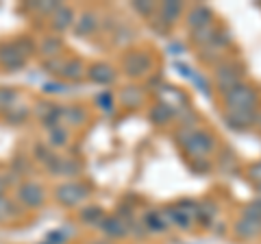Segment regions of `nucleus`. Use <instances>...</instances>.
I'll use <instances>...</instances> for the list:
<instances>
[{
	"label": "nucleus",
	"instance_id": "obj_4",
	"mask_svg": "<svg viewBox=\"0 0 261 244\" xmlns=\"http://www.w3.org/2000/svg\"><path fill=\"white\" fill-rule=\"evenodd\" d=\"M24 39L20 42H11V44H3L0 46V66L7 68V70H18L24 66V61H27L29 53L33 48H24Z\"/></svg>",
	"mask_w": 261,
	"mask_h": 244
},
{
	"label": "nucleus",
	"instance_id": "obj_24",
	"mask_svg": "<svg viewBox=\"0 0 261 244\" xmlns=\"http://www.w3.org/2000/svg\"><path fill=\"white\" fill-rule=\"evenodd\" d=\"M196 214H198L200 223L209 225V223L216 218L218 211H216V205H214V203H200V205H198V211H196Z\"/></svg>",
	"mask_w": 261,
	"mask_h": 244
},
{
	"label": "nucleus",
	"instance_id": "obj_14",
	"mask_svg": "<svg viewBox=\"0 0 261 244\" xmlns=\"http://www.w3.org/2000/svg\"><path fill=\"white\" fill-rule=\"evenodd\" d=\"M218 33H220V31H218L216 22H214V24H209V27H202V29H198V31H192V39H194L196 46L205 48V46H209V44L218 37Z\"/></svg>",
	"mask_w": 261,
	"mask_h": 244
},
{
	"label": "nucleus",
	"instance_id": "obj_25",
	"mask_svg": "<svg viewBox=\"0 0 261 244\" xmlns=\"http://www.w3.org/2000/svg\"><path fill=\"white\" fill-rule=\"evenodd\" d=\"M18 99V92L13 87H0V109H9Z\"/></svg>",
	"mask_w": 261,
	"mask_h": 244
},
{
	"label": "nucleus",
	"instance_id": "obj_7",
	"mask_svg": "<svg viewBox=\"0 0 261 244\" xmlns=\"http://www.w3.org/2000/svg\"><path fill=\"white\" fill-rule=\"evenodd\" d=\"M185 24L190 31H198L202 27H209V24H214V11H211L207 5H196L187 11Z\"/></svg>",
	"mask_w": 261,
	"mask_h": 244
},
{
	"label": "nucleus",
	"instance_id": "obj_32",
	"mask_svg": "<svg viewBox=\"0 0 261 244\" xmlns=\"http://www.w3.org/2000/svg\"><path fill=\"white\" fill-rule=\"evenodd\" d=\"M5 188H7V181L0 177V197H5Z\"/></svg>",
	"mask_w": 261,
	"mask_h": 244
},
{
	"label": "nucleus",
	"instance_id": "obj_15",
	"mask_svg": "<svg viewBox=\"0 0 261 244\" xmlns=\"http://www.w3.org/2000/svg\"><path fill=\"white\" fill-rule=\"evenodd\" d=\"M96 27H98V20H96V13H92V11L81 13V18L74 22V29L79 35H92Z\"/></svg>",
	"mask_w": 261,
	"mask_h": 244
},
{
	"label": "nucleus",
	"instance_id": "obj_1",
	"mask_svg": "<svg viewBox=\"0 0 261 244\" xmlns=\"http://www.w3.org/2000/svg\"><path fill=\"white\" fill-rule=\"evenodd\" d=\"M222 99L226 105V111H257L259 94L252 85L240 83L238 87H233L231 92H226Z\"/></svg>",
	"mask_w": 261,
	"mask_h": 244
},
{
	"label": "nucleus",
	"instance_id": "obj_28",
	"mask_svg": "<svg viewBox=\"0 0 261 244\" xmlns=\"http://www.w3.org/2000/svg\"><path fill=\"white\" fill-rule=\"evenodd\" d=\"M63 118L70 122V125H76V122L81 120H85V111H81L76 107H65L63 109Z\"/></svg>",
	"mask_w": 261,
	"mask_h": 244
},
{
	"label": "nucleus",
	"instance_id": "obj_16",
	"mask_svg": "<svg viewBox=\"0 0 261 244\" xmlns=\"http://www.w3.org/2000/svg\"><path fill=\"white\" fill-rule=\"evenodd\" d=\"M146 231H152V233L168 231L166 214H163V211H150V214L146 216Z\"/></svg>",
	"mask_w": 261,
	"mask_h": 244
},
{
	"label": "nucleus",
	"instance_id": "obj_11",
	"mask_svg": "<svg viewBox=\"0 0 261 244\" xmlns=\"http://www.w3.org/2000/svg\"><path fill=\"white\" fill-rule=\"evenodd\" d=\"M74 22H76L74 9L68 5H59V9L53 13V29L55 31H65V29L74 27Z\"/></svg>",
	"mask_w": 261,
	"mask_h": 244
},
{
	"label": "nucleus",
	"instance_id": "obj_31",
	"mask_svg": "<svg viewBox=\"0 0 261 244\" xmlns=\"http://www.w3.org/2000/svg\"><path fill=\"white\" fill-rule=\"evenodd\" d=\"M63 85H57V83H48L46 85V92H50V94H57V92H63Z\"/></svg>",
	"mask_w": 261,
	"mask_h": 244
},
{
	"label": "nucleus",
	"instance_id": "obj_13",
	"mask_svg": "<svg viewBox=\"0 0 261 244\" xmlns=\"http://www.w3.org/2000/svg\"><path fill=\"white\" fill-rule=\"evenodd\" d=\"M257 111H226V122L231 129H248L255 122Z\"/></svg>",
	"mask_w": 261,
	"mask_h": 244
},
{
	"label": "nucleus",
	"instance_id": "obj_33",
	"mask_svg": "<svg viewBox=\"0 0 261 244\" xmlns=\"http://www.w3.org/2000/svg\"><path fill=\"white\" fill-rule=\"evenodd\" d=\"M94 244H109V242H94Z\"/></svg>",
	"mask_w": 261,
	"mask_h": 244
},
{
	"label": "nucleus",
	"instance_id": "obj_29",
	"mask_svg": "<svg viewBox=\"0 0 261 244\" xmlns=\"http://www.w3.org/2000/svg\"><path fill=\"white\" fill-rule=\"evenodd\" d=\"M96 105L102 111H111L113 109V94L111 92H100V94L96 96Z\"/></svg>",
	"mask_w": 261,
	"mask_h": 244
},
{
	"label": "nucleus",
	"instance_id": "obj_23",
	"mask_svg": "<svg viewBox=\"0 0 261 244\" xmlns=\"http://www.w3.org/2000/svg\"><path fill=\"white\" fill-rule=\"evenodd\" d=\"M102 209L100 207H85L83 211H81V221L83 223H87V225H100V221H102Z\"/></svg>",
	"mask_w": 261,
	"mask_h": 244
},
{
	"label": "nucleus",
	"instance_id": "obj_3",
	"mask_svg": "<svg viewBox=\"0 0 261 244\" xmlns=\"http://www.w3.org/2000/svg\"><path fill=\"white\" fill-rule=\"evenodd\" d=\"M240 83H244V68L235 61H226V63H220L216 68V85L220 89V94H226L231 92L233 87H238Z\"/></svg>",
	"mask_w": 261,
	"mask_h": 244
},
{
	"label": "nucleus",
	"instance_id": "obj_10",
	"mask_svg": "<svg viewBox=\"0 0 261 244\" xmlns=\"http://www.w3.org/2000/svg\"><path fill=\"white\" fill-rule=\"evenodd\" d=\"M233 231H235V235H238L240 240H255L257 235L261 233V223L255 221V218H250V216H242L240 221L235 223Z\"/></svg>",
	"mask_w": 261,
	"mask_h": 244
},
{
	"label": "nucleus",
	"instance_id": "obj_2",
	"mask_svg": "<svg viewBox=\"0 0 261 244\" xmlns=\"http://www.w3.org/2000/svg\"><path fill=\"white\" fill-rule=\"evenodd\" d=\"M181 144H183V149L194 157H205L207 153H211L216 149L214 135L202 131V129H190V131H185L183 137H181Z\"/></svg>",
	"mask_w": 261,
	"mask_h": 244
},
{
	"label": "nucleus",
	"instance_id": "obj_5",
	"mask_svg": "<svg viewBox=\"0 0 261 244\" xmlns=\"http://www.w3.org/2000/svg\"><path fill=\"white\" fill-rule=\"evenodd\" d=\"M87 197H89V188L85 183H76V181H68L55 190V199L65 207H76Z\"/></svg>",
	"mask_w": 261,
	"mask_h": 244
},
{
	"label": "nucleus",
	"instance_id": "obj_20",
	"mask_svg": "<svg viewBox=\"0 0 261 244\" xmlns=\"http://www.w3.org/2000/svg\"><path fill=\"white\" fill-rule=\"evenodd\" d=\"M59 75H61L63 79H81V75H83V61H79V59L63 61Z\"/></svg>",
	"mask_w": 261,
	"mask_h": 244
},
{
	"label": "nucleus",
	"instance_id": "obj_21",
	"mask_svg": "<svg viewBox=\"0 0 261 244\" xmlns=\"http://www.w3.org/2000/svg\"><path fill=\"white\" fill-rule=\"evenodd\" d=\"M170 116H172V107H168L166 103L154 105L152 111H150V118H152L154 125H166V122L170 120Z\"/></svg>",
	"mask_w": 261,
	"mask_h": 244
},
{
	"label": "nucleus",
	"instance_id": "obj_27",
	"mask_svg": "<svg viewBox=\"0 0 261 244\" xmlns=\"http://www.w3.org/2000/svg\"><path fill=\"white\" fill-rule=\"evenodd\" d=\"M11 214H18V209H15L13 201H9L7 197H0V223L9 221Z\"/></svg>",
	"mask_w": 261,
	"mask_h": 244
},
{
	"label": "nucleus",
	"instance_id": "obj_17",
	"mask_svg": "<svg viewBox=\"0 0 261 244\" xmlns=\"http://www.w3.org/2000/svg\"><path fill=\"white\" fill-rule=\"evenodd\" d=\"M181 13H183L181 3H166L161 7V22L170 27V24H174L178 18H181Z\"/></svg>",
	"mask_w": 261,
	"mask_h": 244
},
{
	"label": "nucleus",
	"instance_id": "obj_22",
	"mask_svg": "<svg viewBox=\"0 0 261 244\" xmlns=\"http://www.w3.org/2000/svg\"><path fill=\"white\" fill-rule=\"evenodd\" d=\"M5 116L11 125H20V122L29 116V109L27 107H20V105H11L9 109H5Z\"/></svg>",
	"mask_w": 261,
	"mask_h": 244
},
{
	"label": "nucleus",
	"instance_id": "obj_8",
	"mask_svg": "<svg viewBox=\"0 0 261 244\" xmlns=\"http://www.w3.org/2000/svg\"><path fill=\"white\" fill-rule=\"evenodd\" d=\"M124 70L128 77H144L146 72L150 70V57L140 51L128 53L124 59Z\"/></svg>",
	"mask_w": 261,
	"mask_h": 244
},
{
	"label": "nucleus",
	"instance_id": "obj_6",
	"mask_svg": "<svg viewBox=\"0 0 261 244\" xmlns=\"http://www.w3.org/2000/svg\"><path fill=\"white\" fill-rule=\"evenodd\" d=\"M18 201L22 203L24 207L37 209V207H42V205H44L46 192H44L42 185L35 183V181H24L20 188H18Z\"/></svg>",
	"mask_w": 261,
	"mask_h": 244
},
{
	"label": "nucleus",
	"instance_id": "obj_9",
	"mask_svg": "<svg viewBox=\"0 0 261 244\" xmlns=\"http://www.w3.org/2000/svg\"><path fill=\"white\" fill-rule=\"evenodd\" d=\"M100 231L107 235V238H113V240H120V238H124V235L128 233V225L122 221L120 216H105L102 221H100Z\"/></svg>",
	"mask_w": 261,
	"mask_h": 244
},
{
	"label": "nucleus",
	"instance_id": "obj_18",
	"mask_svg": "<svg viewBox=\"0 0 261 244\" xmlns=\"http://www.w3.org/2000/svg\"><path fill=\"white\" fill-rule=\"evenodd\" d=\"M168 216H170V221H172L174 225L183 227V229H190V227H192V216L194 214H192V211H185L181 205L168 209Z\"/></svg>",
	"mask_w": 261,
	"mask_h": 244
},
{
	"label": "nucleus",
	"instance_id": "obj_12",
	"mask_svg": "<svg viewBox=\"0 0 261 244\" xmlns=\"http://www.w3.org/2000/svg\"><path fill=\"white\" fill-rule=\"evenodd\" d=\"M87 75L96 85H109L111 81L116 79V70H113L109 63H96V66L89 68Z\"/></svg>",
	"mask_w": 261,
	"mask_h": 244
},
{
	"label": "nucleus",
	"instance_id": "obj_26",
	"mask_svg": "<svg viewBox=\"0 0 261 244\" xmlns=\"http://www.w3.org/2000/svg\"><path fill=\"white\" fill-rule=\"evenodd\" d=\"M48 142H50V146H63L65 142H68V131L61 129V127L50 129V133H48Z\"/></svg>",
	"mask_w": 261,
	"mask_h": 244
},
{
	"label": "nucleus",
	"instance_id": "obj_30",
	"mask_svg": "<svg viewBox=\"0 0 261 244\" xmlns=\"http://www.w3.org/2000/svg\"><path fill=\"white\" fill-rule=\"evenodd\" d=\"M133 9L135 11H140L144 15H150L154 11V5H144V3H133Z\"/></svg>",
	"mask_w": 261,
	"mask_h": 244
},
{
	"label": "nucleus",
	"instance_id": "obj_19",
	"mask_svg": "<svg viewBox=\"0 0 261 244\" xmlns=\"http://www.w3.org/2000/svg\"><path fill=\"white\" fill-rule=\"evenodd\" d=\"M42 55L48 57V59H59V55H61V39L59 37H44V42H42Z\"/></svg>",
	"mask_w": 261,
	"mask_h": 244
},
{
	"label": "nucleus",
	"instance_id": "obj_34",
	"mask_svg": "<svg viewBox=\"0 0 261 244\" xmlns=\"http://www.w3.org/2000/svg\"><path fill=\"white\" fill-rule=\"evenodd\" d=\"M42 244H50V242H42Z\"/></svg>",
	"mask_w": 261,
	"mask_h": 244
}]
</instances>
